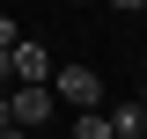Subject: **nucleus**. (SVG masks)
I'll use <instances>...</instances> for the list:
<instances>
[{
    "mask_svg": "<svg viewBox=\"0 0 147 139\" xmlns=\"http://www.w3.org/2000/svg\"><path fill=\"white\" fill-rule=\"evenodd\" d=\"M59 110L52 81H7V117H15V132H44Z\"/></svg>",
    "mask_w": 147,
    "mask_h": 139,
    "instance_id": "f257e3e1",
    "label": "nucleus"
},
{
    "mask_svg": "<svg viewBox=\"0 0 147 139\" xmlns=\"http://www.w3.org/2000/svg\"><path fill=\"white\" fill-rule=\"evenodd\" d=\"M52 95H59V103H74V110H88V103H103V73L74 59V66H59V73H52Z\"/></svg>",
    "mask_w": 147,
    "mask_h": 139,
    "instance_id": "f03ea898",
    "label": "nucleus"
},
{
    "mask_svg": "<svg viewBox=\"0 0 147 139\" xmlns=\"http://www.w3.org/2000/svg\"><path fill=\"white\" fill-rule=\"evenodd\" d=\"M7 73H15V81H52L44 44H37V37H15V44H7Z\"/></svg>",
    "mask_w": 147,
    "mask_h": 139,
    "instance_id": "7ed1b4c3",
    "label": "nucleus"
},
{
    "mask_svg": "<svg viewBox=\"0 0 147 139\" xmlns=\"http://www.w3.org/2000/svg\"><path fill=\"white\" fill-rule=\"evenodd\" d=\"M110 139H147V103H118L110 110Z\"/></svg>",
    "mask_w": 147,
    "mask_h": 139,
    "instance_id": "20e7f679",
    "label": "nucleus"
},
{
    "mask_svg": "<svg viewBox=\"0 0 147 139\" xmlns=\"http://www.w3.org/2000/svg\"><path fill=\"white\" fill-rule=\"evenodd\" d=\"M74 132H81V139H110V110H96V103H88L81 117H74Z\"/></svg>",
    "mask_w": 147,
    "mask_h": 139,
    "instance_id": "39448f33",
    "label": "nucleus"
},
{
    "mask_svg": "<svg viewBox=\"0 0 147 139\" xmlns=\"http://www.w3.org/2000/svg\"><path fill=\"white\" fill-rule=\"evenodd\" d=\"M15 37H22V29H15V15H0V51H7Z\"/></svg>",
    "mask_w": 147,
    "mask_h": 139,
    "instance_id": "423d86ee",
    "label": "nucleus"
},
{
    "mask_svg": "<svg viewBox=\"0 0 147 139\" xmlns=\"http://www.w3.org/2000/svg\"><path fill=\"white\" fill-rule=\"evenodd\" d=\"M7 132H15V117H7V88H0V139H7Z\"/></svg>",
    "mask_w": 147,
    "mask_h": 139,
    "instance_id": "0eeeda50",
    "label": "nucleus"
},
{
    "mask_svg": "<svg viewBox=\"0 0 147 139\" xmlns=\"http://www.w3.org/2000/svg\"><path fill=\"white\" fill-rule=\"evenodd\" d=\"M7 81H15V73H7V51H0V88H7Z\"/></svg>",
    "mask_w": 147,
    "mask_h": 139,
    "instance_id": "6e6552de",
    "label": "nucleus"
},
{
    "mask_svg": "<svg viewBox=\"0 0 147 139\" xmlns=\"http://www.w3.org/2000/svg\"><path fill=\"white\" fill-rule=\"evenodd\" d=\"M110 7H125V15H132V7H147V0H110Z\"/></svg>",
    "mask_w": 147,
    "mask_h": 139,
    "instance_id": "1a4fd4ad",
    "label": "nucleus"
},
{
    "mask_svg": "<svg viewBox=\"0 0 147 139\" xmlns=\"http://www.w3.org/2000/svg\"><path fill=\"white\" fill-rule=\"evenodd\" d=\"M140 103H147V88H140Z\"/></svg>",
    "mask_w": 147,
    "mask_h": 139,
    "instance_id": "9d476101",
    "label": "nucleus"
}]
</instances>
